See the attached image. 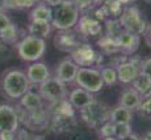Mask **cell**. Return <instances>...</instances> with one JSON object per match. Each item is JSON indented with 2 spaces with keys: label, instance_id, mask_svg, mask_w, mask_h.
Here are the masks:
<instances>
[{
  "label": "cell",
  "instance_id": "43",
  "mask_svg": "<svg viewBox=\"0 0 151 140\" xmlns=\"http://www.w3.org/2000/svg\"><path fill=\"white\" fill-rule=\"evenodd\" d=\"M106 0H93V7H101Z\"/></svg>",
  "mask_w": 151,
  "mask_h": 140
},
{
  "label": "cell",
  "instance_id": "36",
  "mask_svg": "<svg viewBox=\"0 0 151 140\" xmlns=\"http://www.w3.org/2000/svg\"><path fill=\"white\" fill-rule=\"evenodd\" d=\"M141 72H143V74L149 75V76L151 77V56L147 58V59H145L143 62H142Z\"/></svg>",
  "mask_w": 151,
  "mask_h": 140
},
{
  "label": "cell",
  "instance_id": "22",
  "mask_svg": "<svg viewBox=\"0 0 151 140\" xmlns=\"http://www.w3.org/2000/svg\"><path fill=\"white\" fill-rule=\"evenodd\" d=\"M97 46L105 55H113V54H117V52H121L117 39L114 37L106 36V34L100 36V38L97 41Z\"/></svg>",
  "mask_w": 151,
  "mask_h": 140
},
{
  "label": "cell",
  "instance_id": "7",
  "mask_svg": "<svg viewBox=\"0 0 151 140\" xmlns=\"http://www.w3.org/2000/svg\"><path fill=\"white\" fill-rule=\"evenodd\" d=\"M38 86H40L38 93L41 94V97L43 100L47 102H55L59 100H65L68 96L66 84L55 76L54 77L50 76L46 81L40 84Z\"/></svg>",
  "mask_w": 151,
  "mask_h": 140
},
{
  "label": "cell",
  "instance_id": "38",
  "mask_svg": "<svg viewBox=\"0 0 151 140\" xmlns=\"http://www.w3.org/2000/svg\"><path fill=\"white\" fill-rule=\"evenodd\" d=\"M145 38V42H146V45L149 46V47L151 49V22H149L146 26V30H145V33L142 34Z\"/></svg>",
  "mask_w": 151,
  "mask_h": 140
},
{
  "label": "cell",
  "instance_id": "10",
  "mask_svg": "<svg viewBox=\"0 0 151 140\" xmlns=\"http://www.w3.org/2000/svg\"><path fill=\"white\" fill-rule=\"evenodd\" d=\"M142 62L143 60L138 59V58H133V59L125 60L122 63H118L116 67L118 81L122 84H132L141 72Z\"/></svg>",
  "mask_w": 151,
  "mask_h": 140
},
{
  "label": "cell",
  "instance_id": "2",
  "mask_svg": "<svg viewBox=\"0 0 151 140\" xmlns=\"http://www.w3.org/2000/svg\"><path fill=\"white\" fill-rule=\"evenodd\" d=\"M1 89L7 97L19 100L30 89V83L27 77V74L21 69H9L3 75Z\"/></svg>",
  "mask_w": 151,
  "mask_h": 140
},
{
  "label": "cell",
  "instance_id": "4",
  "mask_svg": "<svg viewBox=\"0 0 151 140\" xmlns=\"http://www.w3.org/2000/svg\"><path fill=\"white\" fill-rule=\"evenodd\" d=\"M118 21L121 24V28L125 31H130L137 36H142L146 30V26L149 22L145 20L143 13L141 12L138 7L135 5H126L124 7L122 13L118 17Z\"/></svg>",
  "mask_w": 151,
  "mask_h": 140
},
{
  "label": "cell",
  "instance_id": "32",
  "mask_svg": "<svg viewBox=\"0 0 151 140\" xmlns=\"http://www.w3.org/2000/svg\"><path fill=\"white\" fill-rule=\"evenodd\" d=\"M38 0H8V7L13 8H32Z\"/></svg>",
  "mask_w": 151,
  "mask_h": 140
},
{
  "label": "cell",
  "instance_id": "37",
  "mask_svg": "<svg viewBox=\"0 0 151 140\" xmlns=\"http://www.w3.org/2000/svg\"><path fill=\"white\" fill-rule=\"evenodd\" d=\"M11 24V20L9 17L7 16L4 12H0V31L3 30V29H5L8 25Z\"/></svg>",
  "mask_w": 151,
  "mask_h": 140
},
{
  "label": "cell",
  "instance_id": "6",
  "mask_svg": "<svg viewBox=\"0 0 151 140\" xmlns=\"http://www.w3.org/2000/svg\"><path fill=\"white\" fill-rule=\"evenodd\" d=\"M74 83H76L79 88L86 89L87 92L93 94L104 88L100 71L95 67H79Z\"/></svg>",
  "mask_w": 151,
  "mask_h": 140
},
{
  "label": "cell",
  "instance_id": "9",
  "mask_svg": "<svg viewBox=\"0 0 151 140\" xmlns=\"http://www.w3.org/2000/svg\"><path fill=\"white\" fill-rule=\"evenodd\" d=\"M70 55L78 67H93L97 62L99 52L89 43H80L70 52Z\"/></svg>",
  "mask_w": 151,
  "mask_h": 140
},
{
  "label": "cell",
  "instance_id": "3",
  "mask_svg": "<svg viewBox=\"0 0 151 140\" xmlns=\"http://www.w3.org/2000/svg\"><path fill=\"white\" fill-rule=\"evenodd\" d=\"M19 56L25 62H37L46 52V41L36 36H27L16 43Z\"/></svg>",
  "mask_w": 151,
  "mask_h": 140
},
{
  "label": "cell",
  "instance_id": "46",
  "mask_svg": "<svg viewBox=\"0 0 151 140\" xmlns=\"http://www.w3.org/2000/svg\"><path fill=\"white\" fill-rule=\"evenodd\" d=\"M101 140H118L116 136H108V138H104V139H101Z\"/></svg>",
  "mask_w": 151,
  "mask_h": 140
},
{
  "label": "cell",
  "instance_id": "12",
  "mask_svg": "<svg viewBox=\"0 0 151 140\" xmlns=\"http://www.w3.org/2000/svg\"><path fill=\"white\" fill-rule=\"evenodd\" d=\"M78 69H79L78 64L71 58H66V59L60 60L57 68H55V77H58L60 81H63L67 85V84H71L75 81Z\"/></svg>",
  "mask_w": 151,
  "mask_h": 140
},
{
  "label": "cell",
  "instance_id": "8",
  "mask_svg": "<svg viewBox=\"0 0 151 140\" xmlns=\"http://www.w3.org/2000/svg\"><path fill=\"white\" fill-rule=\"evenodd\" d=\"M82 43V36L75 29L68 30H58L54 36V46L57 50L62 52H71L76 46Z\"/></svg>",
  "mask_w": 151,
  "mask_h": 140
},
{
  "label": "cell",
  "instance_id": "29",
  "mask_svg": "<svg viewBox=\"0 0 151 140\" xmlns=\"http://www.w3.org/2000/svg\"><path fill=\"white\" fill-rule=\"evenodd\" d=\"M137 110L141 118H143L145 121H151V93L145 97V100L141 101Z\"/></svg>",
  "mask_w": 151,
  "mask_h": 140
},
{
  "label": "cell",
  "instance_id": "15",
  "mask_svg": "<svg viewBox=\"0 0 151 140\" xmlns=\"http://www.w3.org/2000/svg\"><path fill=\"white\" fill-rule=\"evenodd\" d=\"M27 77L30 85H40L50 77V69L42 62H33L27 69Z\"/></svg>",
  "mask_w": 151,
  "mask_h": 140
},
{
  "label": "cell",
  "instance_id": "44",
  "mask_svg": "<svg viewBox=\"0 0 151 140\" xmlns=\"http://www.w3.org/2000/svg\"><path fill=\"white\" fill-rule=\"evenodd\" d=\"M141 140H151V131H147V132L145 134L143 138H142Z\"/></svg>",
  "mask_w": 151,
  "mask_h": 140
},
{
  "label": "cell",
  "instance_id": "11",
  "mask_svg": "<svg viewBox=\"0 0 151 140\" xmlns=\"http://www.w3.org/2000/svg\"><path fill=\"white\" fill-rule=\"evenodd\" d=\"M76 31L83 37H100L103 34V22L96 20L93 16L89 14H82L78 20Z\"/></svg>",
  "mask_w": 151,
  "mask_h": 140
},
{
  "label": "cell",
  "instance_id": "25",
  "mask_svg": "<svg viewBox=\"0 0 151 140\" xmlns=\"http://www.w3.org/2000/svg\"><path fill=\"white\" fill-rule=\"evenodd\" d=\"M101 7L105 11L108 19H118L124 9V5L118 0H106Z\"/></svg>",
  "mask_w": 151,
  "mask_h": 140
},
{
  "label": "cell",
  "instance_id": "20",
  "mask_svg": "<svg viewBox=\"0 0 151 140\" xmlns=\"http://www.w3.org/2000/svg\"><path fill=\"white\" fill-rule=\"evenodd\" d=\"M51 22L49 21H30L28 25V33L30 36H36L40 38H49L51 33Z\"/></svg>",
  "mask_w": 151,
  "mask_h": 140
},
{
  "label": "cell",
  "instance_id": "40",
  "mask_svg": "<svg viewBox=\"0 0 151 140\" xmlns=\"http://www.w3.org/2000/svg\"><path fill=\"white\" fill-rule=\"evenodd\" d=\"M8 8V0H0V12H4Z\"/></svg>",
  "mask_w": 151,
  "mask_h": 140
},
{
  "label": "cell",
  "instance_id": "17",
  "mask_svg": "<svg viewBox=\"0 0 151 140\" xmlns=\"http://www.w3.org/2000/svg\"><path fill=\"white\" fill-rule=\"evenodd\" d=\"M75 124H76L75 116L68 115H51L50 122H49V127L57 134L68 132Z\"/></svg>",
  "mask_w": 151,
  "mask_h": 140
},
{
  "label": "cell",
  "instance_id": "33",
  "mask_svg": "<svg viewBox=\"0 0 151 140\" xmlns=\"http://www.w3.org/2000/svg\"><path fill=\"white\" fill-rule=\"evenodd\" d=\"M72 1L75 3V5L80 12H86V11L93 8V0H72Z\"/></svg>",
  "mask_w": 151,
  "mask_h": 140
},
{
  "label": "cell",
  "instance_id": "5",
  "mask_svg": "<svg viewBox=\"0 0 151 140\" xmlns=\"http://www.w3.org/2000/svg\"><path fill=\"white\" fill-rule=\"evenodd\" d=\"M110 110L112 109L106 104L93 100L88 106L80 110V116L88 127L96 128L100 124H103L104 122L109 121Z\"/></svg>",
  "mask_w": 151,
  "mask_h": 140
},
{
  "label": "cell",
  "instance_id": "41",
  "mask_svg": "<svg viewBox=\"0 0 151 140\" xmlns=\"http://www.w3.org/2000/svg\"><path fill=\"white\" fill-rule=\"evenodd\" d=\"M122 140H141V138H139L138 135H135V134H130L129 136H126V138H124Z\"/></svg>",
  "mask_w": 151,
  "mask_h": 140
},
{
  "label": "cell",
  "instance_id": "45",
  "mask_svg": "<svg viewBox=\"0 0 151 140\" xmlns=\"http://www.w3.org/2000/svg\"><path fill=\"white\" fill-rule=\"evenodd\" d=\"M32 140H45V138H43V136L37 135V136H34V138H32Z\"/></svg>",
  "mask_w": 151,
  "mask_h": 140
},
{
  "label": "cell",
  "instance_id": "1",
  "mask_svg": "<svg viewBox=\"0 0 151 140\" xmlns=\"http://www.w3.org/2000/svg\"><path fill=\"white\" fill-rule=\"evenodd\" d=\"M80 17V11L72 0H63L59 5L54 7L51 16V26L57 30H68L75 29L78 20Z\"/></svg>",
  "mask_w": 151,
  "mask_h": 140
},
{
  "label": "cell",
  "instance_id": "35",
  "mask_svg": "<svg viewBox=\"0 0 151 140\" xmlns=\"http://www.w3.org/2000/svg\"><path fill=\"white\" fill-rule=\"evenodd\" d=\"M0 140H16V131H0Z\"/></svg>",
  "mask_w": 151,
  "mask_h": 140
},
{
  "label": "cell",
  "instance_id": "26",
  "mask_svg": "<svg viewBox=\"0 0 151 140\" xmlns=\"http://www.w3.org/2000/svg\"><path fill=\"white\" fill-rule=\"evenodd\" d=\"M100 75H101V79H103V83L104 85H114L118 81L117 79V71L116 68L110 66H103L100 69Z\"/></svg>",
  "mask_w": 151,
  "mask_h": 140
},
{
  "label": "cell",
  "instance_id": "34",
  "mask_svg": "<svg viewBox=\"0 0 151 140\" xmlns=\"http://www.w3.org/2000/svg\"><path fill=\"white\" fill-rule=\"evenodd\" d=\"M93 17H95L96 20H99L100 22H104L106 19H108V16H106L105 11L103 9V7H96V9H95V14H93Z\"/></svg>",
  "mask_w": 151,
  "mask_h": 140
},
{
  "label": "cell",
  "instance_id": "42",
  "mask_svg": "<svg viewBox=\"0 0 151 140\" xmlns=\"http://www.w3.org/2000/svg\"><path fill=\"white\" fill-rule=\"evenodd\" d=\"M118 1H120L121 4L124 5V7H126V5H132L133 3L135 1V0H118Z\"/></svg>",
  "mask_w": 151,
  "mask_h": 140
},
{
  "label": "cell",
  "instance_id": "28",
  "mask_svg": "<svg viewBox=\"0 0 151 140\" xmlns=\"http://www.w3.org/2000/svg\"><path fill=\"white\" fill-rule=\"evenodd\" d=\"M104 25H105V34L110 37H117L118 34L122 31V28H121V24L118 21V19H106L104 21Z\"/></svg>",
  "mask_w": 151,
  "mask_h": 140
},
{
  "label": "cell",
  "instance_id": "23",
  "mask_svg": "<svg viewBox=\"0 0 151 140\" xmlns=\"http://www.w3.org/2000/svg\"><path fill=\"white\" fill-rule=\"evenodd\" d=\"M133 89H135L142 97H146L151 93V77L149 75L139 72V75L133 81Z\"/></svg>",
  "mask_w": 151,
  "mask_h": 140
},
{
  "label": "cell",
  "instance_id": "30",
  "mask_svg": "<svg viewBox=\"0 0 151 140\" xmlns=\"http://www.w3.org/2000/svg\"><path fill=\"white\" fill-rule=\"evenodd\" d=\"M130 134H132V124L130 123H114V136L118 140H122Z\"/></svg>",
  "mask_w": 151,
  "mask_h": 140
},
{
  "label": "cell",
  "instance_id": "16",
  "mask_svg": "<svg viewBox=\"0 0 151 140\" xmlns=\"http://www.w3.org/2000/svg\"><path fill=\"white\" fill-rule=\"evenodd\" d=\"M67 97H68L67 100H68L70 104L72 105V107H74V109H78V110L84 109V107L88 106V105L95 100L93 93L87 92L86 89L79 88V86L72 89L71 92L68 93Z\"/></svg>",
  "mask_w": 151,
  "mask_h": 140
},
{
  "label": "cell",
  "instance_id": "24",
  "mask_svg": "<svg viewBox=\"0 0 151 140\" xmlns=\"http://www.w3.org/2000/svg\"><path fill=\"white\" fill-rule=\"evenodd\" d=\"M53 8L46 4H37L30 12V21H51Z\"/></svg>",
  "mask_w": 151,
  "mask_h": 140
},
{
  "label": "cell",
  "instance_id": "31",
  "mask_svg": "<svg viewBox=\"0 0 151 140\" xmlns=\"http://www.w3.org/2000/svg\"><path fill=\"white\" fill-rule=\"evenodd\" d=\"M97 134L101 139L108 138V136H114V123L110 121L104 122L103 124H100V128H99Z\"/></svg>",
  "mask_w": 151,
  "mask_h": 140
},
{
  "label": "cell",
  "instance_id": "19",
  "mask_svg": "<svg viewBox=\"0 0 151 140\" xmlns=\"http://www.w3.org/2000/svg\"><path fill=\"white\" fill-rule=\"evenodd\" d=\"M19 100H20V105L28 111H33V110L40 109V107L43 106V98L41 97V94L32 92L30 89L24 96H21Z\"/></svg>",
  "mask_w": 151,
  "mask_h": 140
},
{
  "label": "cell",
  "instance_id": "14",
  "mask_svg": "<svg viewBox=\"0 0 151 140\" xmlns=\"http://www.w3.org/2000/svg\"><path fill=\"white\" fill-rule=\"evenodd\" d=\"M19 124V116L14 107L7 104L0 105V131H17Z\"/></svg>",
  "mask_w": 151,
  "mask_h": 140
},
{
  "label": "cell",
  "instance_id": "39",
  "mask_svg": "<svg viewBox=\"0 0 151 140\" xmlns=\"http://www.w3.org/2000/svg\"><path fill=\"white\" fill-rule=\"evenodd\" d=\"M62 1H63V0H43V3H45L46 5H49V7H51V8L59 5Z\"/></svg>",
  "mask_w": 151,
  "mask_h": 140
},
{
  "label": "cell",
  "instance_id": "27",
  "mask_svg": "<svg viewBox=\"0 0 151 140\" xmlns=\"http://www.w3.org/2000/svg\"><path fill=\"white\" fill-rule=\"evenodd\" d=\"M0 38L4 41L5 43H14L19 39V28L11 22L7 28L0 31Z\"/></svg>",
  "mask_w": 151,
  "mask_h": 140
},
{
  "label": "cell",
  "instance_id": "47",
  "mask_svg": "<svg viewBox=\"0 0 151 140\" xmlns=\"http://www.w3.org/2000/svg\"><path fill=\"white\" fill-rule=\"evenodd\" d=\"M145 3H147V4H151V0H143Z\"/></svg>",
  "mask_w": 151,
  "mask_h": 140
},
{
  "label": "cell",
  "instance_id": "18",
  "mask_svg": "<svg viewBox=\"0 0 151 140\" xmlns=\"http://www.w3.org/2000/svg\"><path fill=\"white\" fill-rule=\"evenodd\" d=\"M142 98L143 97H142L135 89L129 88V89L124 90L122 94L120 96L118 105H121V106L126 107V109H129V110H134V109H137L138 105L141 104Z\"/></svg>",
  "mask_w": 151,
  "mask_h": 140
},
{
  "label": "cell",
  "instance_id": "21",
  "mask_svg": "<svg viewBox=\"0 0 151 140\" xmlns=\"http://www.w3.org/2000/svg\"><path fill=\"white\" fill-rule=\"evenodd\" d=\"M133 119V113L132 110L126 109V107L117 105L116 107H113L110 110V116L109 121L113 123H132Z\"/></svg>",
  "mask_w": 151,
  "mask_h": 140
},
{
  "label": "cell",
  "instance_id": "13",
  "mask_svg": "<svg viewBox=\"0 0 151 140\" xmlns=\"http://www.w3.org/2000/svg\"><path fill=\"white\" fill-rule=\"evenodd\" d=\"M117 43L120 46V51L125 55H133L139 49L141 45V37L134 33L122 30L117 37Z\"/></svg>",
  "mask_w": 151,
  "mask_h": 140
}]
</instances>
